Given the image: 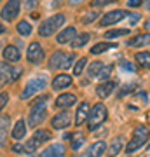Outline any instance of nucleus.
<instances>
[{"mask_svg": "<svg viewBox=\"0 0 150 157\" xmlns=\"http://www.w3.org/2000/svg\"><path fill=\"white\" fill-rule=\"evenodd\" d=\"M65 21H67V16L63 12H56V14L49 16L47 19H44L39 25V35L40 37H51V35H54L65 25Z\"/></svg>", "mask_w": 150, "mask_h": 157, "instance_id": "1", "label": "nucleus"}, {"mask_svg": "<svg viewBox=\"0 0 150 157\" xmlns=\"http://www.w3.org/2000/svg\"><path fill=\"white\" fill-rule=\"evenodd\" d=\"M150 140V131L148 128L145 126H136L133 129V135H131V140L128 141V145L124 148L126 154H133V152L140 150L141 147H145V143Z\"/></svg>", "mask_w": 150, "mask_h": 157, "instance_id": "2", "label": "nucleus"}, {"mask_svg": "<svg viewBox=\"0 0 150 157\" xmlns=\"http://www.w3.org/2000/svg\"><path fill=\"white\" fill-rule=\"evenodd\" d=\"M108 117V108L103 103H96L94 107H91L89 110V117H87V129L94 131L96 128H100L101 124L106 121Z\"/></svg>", "mask_w": 150, "mask_h": 157, "instance_id": "3", "label": "nucleus"}, {"mask_svg": "<svg viewBox=\"0 0 150 157\" xmlns=\"http://www.w3.org/2000/svg\"><path fill=\"white\" fill-rule=\"evenodd\" d=\"M75 63V54L65 52V51H56L49 58V68L52 70H67Z\"/></svg>", "mask_w": 150, "mask_h": 157, "instance_id": "4", "label": "nucleus"}, {"mask_svg": "<svg viewBox=\"0 0 150 157\" xmlns=\"http://www.w3.org/2000/svg\"><path fill=\"white\" fill-rule=\"evenodd\" d=\"M45 86H47V75H44V73H42V75H35V77H32L26 84H25V89H23V93H21V98L23 100L32 98V96H35L37 93H40Z\"/></svg>", "mask_w": 150, "mask_h": 157, "instance_id": "5", "label": "nucleus"}, {"mask_svg": "<svg viewBox=\"0 0 150 157\" xmlns=\"http://www.w3.org/2000/svg\"><path fill=\"white\" fill-rule=\"evenodd\" d=\"M19 12H21V2L19 0H9V2H6V6L0 12V17L4 21H14L19 16Z\"/></svg>", "mask_w": 150, "mask_h": 157, "instance_id": "6", "label": "nucleus"}, {"mask_svg": "<svg viewBox=\"0 0 150 157\" xmlns=\"http://www.w3.org/2000/svg\"><path fill=\"white\" fill-rule=\"evenodd\" d=\"M47 117V105H37V107L30 108V115H28V124L32 128H37L45 121Z\"/></svg>", "mask_w": 150, "mask_h": 157, "instance_id": "7", "label": "nucleus"}, {"mask_svg": "<svg viewBox=\"0 0 150 157\" xmlns=\"http://www.w3.org/2000/svg\"><path fill=\"white\" fill-rule=\"evenodd\" d=\"M128 16V12L124 11V9H115V11H110L106 12V14H103V16L100 17V21H98V26H110V25H115V23L122 21L124 17Z\"/></svg>", "mask_w": 150, "mask_h": 157, "instance_id": "8", "label": "nucleus"}, {"mask_svg": "<svg viewBox=\"0 0 150 157\" xmlns=\"http://www.w3.org/2000/svg\"><path fill=\"white\" fill-rule=\"evenodd\" d=\"M45 58V52L42 49V45L39 42H32V44L28 45L26 49V59L28 63H32V65H40V63L44 61Z\"/></svg>", "mask_w": 150, "mask_h": 157, "instance_id": "9", "label": "nucleus"}, {"mask_svg": "<svg viewBox=\"0 0 150 157\" xmlns=\"http://www.w3.org/2000/svg\"><path fill=\"white\" fill-rule=\"evenodd\" d=\"M72 124V117L68 112H60L51 119V128L52 129H67Z\"/></svg>", "mask_w": 150, "mask_h": 157, "instance_id": "10", "label": "nucleus"}, {"mask_svg": "<svg viewBox=\"0 0 150 157\" xmlns=\"http://www.w3.org/2000/svg\"><path fill=\"white\" fill-rule=\"evenodd\" d=\"M2 56H4V59H6L7 63H17L21 59V51H19L17 45L11 44V45H6V47H4Z\"/></svg>", "mask_w": 150, "mask_h": 157, "instance_id": "11", "label": "nucleus"}, {"mask_svg": "<svg viewBox=\"0 0 150 157\" xmlns=\"http://www.w3.org/2000/svg\"><path fill=\"white\" fill-rule=\"evenodd\" d=\"M72 77L70 75H67V73H60V75H56L54 78H52V84H51V87L54 91H63V89H68L70 86H72Z\"/></svg>", "mask_w": 150, "mask_h": 157, "instance_id": "12", "label": "nucleus"}, {"mask_svg": "<svg viewBox=\"0 0 150 157\" xmlns=\"http://www.w3.org/2000/svg\"><path fill=\"white\" fill-rule=\"evenodd\" d=\"M115 86H117L115 80H101V84L96 87V94H98V98H101V100L108 98V96L112 94V91L115 89Z\"/></svg>", "mask_w": 150, "mask_h": 157, "instance_id": "13", "label": "nucleus"}, {"mask_svg": "<svg viewBox=\"0 0 150 157\" xmlns=\"http://www.w3.org/2000/svg\"><path fill=\"white\" fill-rule=\"evenodd\" d=\"M75 101H77V96L72 94V93H63V94H60L58 98H56V107L58 108H70L75 105Z\"/></svg>", "mask_w": 150, "mask_h": 157, "instance_id": "14", "label": "nucleus"}, {"mask_svg": "<svg viewBox=\"0 0 150 157\" xmlns=\"http://www.w3.org/2000/svg\"><path fill=\"white\" fill-rule=\"evenodd\" d=\"M65 152H67V148H65L63 143H52V145L45 147L44 150L40 152V155H44V157H58V155H65Z\"/></svg>", "mask_w": 150, "mask_h": 157, "instance_id": "15", "label": "nucleus"}, {"mask_svg": "<svg viewBox=\"0 0 150 157\" xmlns=\"http://www.w3.org/2000/svg\"><path fill=\"white\" fill-rule=\"evenodd\" d=\"M89 110H91V108H89L87 101H80V105H79V108H77V113H75V126H80V124H84L87 121Z\"/></svg>", "mask_w": 150, "mask_h": 157, "instance_id": "16", "label": "nucleus"}, {"mask_svg": "<svg viewBox=\"0 0 150 157\" xmlns=\"http://www.w3.org/2000/svg\"><path fill=\"white\" fill-rule=\"evenodd\" d=\"M128 45L129 47H145V45H150V32L134 35L133 39L128 40Z\"/></svg>", "mask_w": 150, "mask_h": 157, "instance_id": "17", "label": "nucleus"}, {"mask_svg": "<svg viewBox=\"0 0 150 157\" xmlns=\"http://www.w3.org/2000/svg\"><path fill=\"white\" fill-rule=\"evenodd\" d=\"M77 35V30L73 28V26H67L65 30H61L58 37H56V42L58 44H68V42H72L73 37Z\"/></svg>", "mask_w": 150, "mask_h": 157, "instance_id": "18", "label": "nucleus"}, {"mask_svg": "<svg viewBox=\"0 0 150 157\" xmlns=\"http://www.w3.org/2000/svg\"><path fill=\"white\" fill-rule=\"evenodd\" d=\"M25 135H26V122H25L23 119H19V121L14 124V128H12L11 136L16 141H19V140H23V138H25Z\"/></svg>", "mask_w": 150, "mask_h": 157, "instance_id": "19", "label": "nucleus"}, {"mask_svg": "<svg viewBox=\"0 0 150 157\" xmlns=\"http://www.w3.org/2000/svg\"><path fill=\"white\" fill-rule=\"evenodd\" d=\"M106 150V143L105 141H94L93 145H89V148L86 150V155H93V157H100L103 155Z\"/></svg>", "mask_w": 150, "mask_h": 157, "instance_id": "20", "label": "nucleus"}, {"mask_svg": "<svg viewBox=\"0 0 150 157\" xmlns=\"http://www.w3.org/2000/svg\"><path fill=\"white\" fill-rule=\"evenodd\" d=\"M7 128H9V115H4V117H0V147L6 145Z\"/></svg>", "mask_w": 150, "mask_h": 157, "instance_id": "21", "label": "nucleus"}, {"mask_svg": "<svg viewBox=\"0 0 150 157\" xmlns=\"http://www.w3.org/2000/svg\"><path fill=\"white\" fill-rule=\"evenodd\" d=\"M89 39H91V35L89 33H79V35H75L73 37V40H72V47L73 49H80V47H84V45L89 42Z\"/></svg>", "mask_w": 150, "mask_h": 157, "instance_id": "22", "label": "nucleus"}, {"mask_svg": "<svg viewBox=\"0 0 150 157\" xmlns=\"http://www.w3.org/2000/svg\"><path fill=\"white\" fill-rule=\"evenodd\" d=\"M134 59H136V63H138L141 68H150V52L140 51V52H136Z\"/></svg>", "mask_w": 150, "mask_h": 157, "instance_id": "23", "label": "nucleus"}, {"mask_svg": "<svg viewBox=\"0 0 150 157\" xmlns=\"http://www.w3.org/2000/svg\"><path fill=\"white\" fill-rule=\"evenodd\" d=\"M33 138L42 145V143H45V141H49L51 138H52V133L47 131V129H35L33 131Z\"/></svg>", "mask_w": 150, "mask_h": 157, "instance_id": "24", "label": "nucleus"}, {"mask_svg": "<svg viewBox=\"0 0 150 157\" xmlns=\"http://www.w3.org/2000/svg\"><path fill=\"white\" fill-rule=\"evenodd\" d=\"M16 32L21 35V37H30L32 32H33V28H32V25L28 21H19L16 25Z\"/></svg>", "mask_w": 150, "mask_h": 157, "instance_id": "25", "label": "nucleus"}, {"mask_svg": "<svg viewBox=\"0 0 150 157\" xmlns=\"http://www.w3.org/2000/svg\"><path fill=\"white\" fill-rule=\"evenodd\" d=\"M84 143H86V136H84L82 133H75V135L72 136V143H70V147H72V150L77 152Z\"/></svg>", "mask_w": 150, "mask_h": 157, "instance_id": "26", "label": "nucleus"}, {"mask_svg": "<svg viewBox=\"0 0 150 157\" xmlns=\"http://www.w3.org/2000/svg\"><path fill=\"white\" fill-rule=\"evenodd\" d=\"M112 47H115V44H110V42H100V44H96L91 47V54H101V52H105V51L112 49Z\"/></svg>", "mask_w": 150, "mask_h": 157, "instance_id": "27", "label": "nucleus"}, {"mask_svg": "<svg viewBox=\"0 0 150 157\" xmlns=\"http://www.w3.org/2000/svg\"><path fill=\"white\" fill-rule=\"evenodd\" d=\"M9 72L11 65L7 61H0V82H9Z\"/></svg>", "mask_w": 150, "mask_h": 157, "instance_id": "28", "label": "nucleus"}, {"mask_svg": "<svg viewBox=\"0 0 150 157\" xmlns=\"http://www.w3.org/2000/svg\"><path fill=\"white\" fill-rule=\"evenodd\" d=\"M131 30L128 28H119V30H110V32H106L105 37L106 39H119V37H124V35H128Z\"/></svg>", "mask_w": 150, "mask_h": 157, "instance_id": "29", "label": "nucleus"}, {"mask_svg": "<svg viewBox=\"0 0 150 157\" xmlns=\"http://www.w3.org/2000/svg\"><path fill=\"white\" fill-rule=\"evenodd\" d=\"M39 147H40V143L35 140L33 136H32V138L25 143V154H33V152H37V148H39Z\"/></svg>", "mask_w": 150, "mask_h": 157, "instance_id": "30", "label": "nucleus"}, {"mask_svg": "<svg viewBox=\"0 0 150 157\" xmlns=\"http://www.w3.org/2000/svg\"><path fill=\"white\" fill-rule=\"evenodd\" d=\"M101 67H103V63L101 61H93L91 65H89V68H87V75L89 77H98Z\"/></svg>", "mask_w": 150, "mask_h": 157, "instance_id": "31", "label": "nucleus"}, {"mask_svg": "<svg viewBox=\"0 0 150 157\" xmlns=\"http://www.w3.org/2000/svg\"><path fill=\"white\" fill-rule=\"evenodd\" d=\"M86 65H87V59H86V58H79V61L73 63V73H75V75H80V73L84 72Z\"/></svg>", "mask_w": 150, "mask_h": 157, "instance_id": "32", "label": "nucleus"}, {"mask_svg": "<svg viewBox=\"0 0 150 157\" xmlns=\"http://www.w3.org/2000/svg\"><path fill=\"white\" fill-rule=\"evenodd\" d=\"M122 143H124V140L121 136L115 138L113 143H112V147H110V154H119V152H122Z\"/></svg>", "mask_w": 150, "mask_h": 157, "instance_id": "33", "label": "nucleus"}, {"mask_svg": "<svg viewBox=\"0 0 150 157\" xmlns=\"http://www.w3.org/2000/svg\"><path fill=\"white\" fill-rule=\"evenodd\" d=\"M21 67H11V72H9V82H14V80H17V78L21 77Z\"/></svg>", "mask_w": 150, "mask_h": 157, "instance_id": "34", "label": "nucleus"}, {"mask_svg": "<svg viewBox=\"0 0 150 157\" xmlns=\"http://www.w3.org/2000/svg\"><path fill=\"white\" fill-rule=\"evenodd\" d=\"M110 73H112V65H105V67H101L100 73H98V78L100 80H106L110 77Z\"/></svg>", "mask_w": 150, "mask_h": 157, "instance_id": "35", "label": "nucleus"}, {"mask_svg": "<svg viewBox=\"0 0 150 157\" xmlns=\"http://www.w3.org/2000/svg\"><path fill=\"white\" fill-rule=\"evenodd\" d=\"M121 68H122L124 72H128V73H134V67L129 61H121Z\"/></svg>", "mask_w": 150, "mask_h": 157, "instance_id": "36", "label": "nucleus"}, {"mask_svg": "<svg viewBox=\"0 0 150 157\" xmlns=\"http://www.w3.org/2000/svg\"><path fill=\"white\" fill-rule=\"evenodd\" d=\"M7 101H9V94H7V93H0V112H2V108L7 105Z\"/></svg>", "mask_w": 150, "mask_h": 157, "instance_id": "37", "label": "nucleus"}, {"mask_svg": "<svg viewBox=\"0 0 150 157\" xmlns=\"http://www.w3.org/2000/svg\"><path fill=\"white\" fill-rule=\"evenodd\" d=\"M113 2H117V0H94L93 4L96 7H103V6H108V4H113Z\"/></svg>", "mask_w": 150, "mask_h": 157, "instance_id": "38", "label": "nucleus"}, {"mask_svg": "<svg viewBox=\"0 0 150 157\" xmlns=\"http://www.w3.org/2000/svg\"><path fill=\"white\" fill-rule=\"evenodd\" d=\"M94 16H98L96 12H89L87 17H84V25H87V23H93V21H94Z\"/></svg>", "mask_w": 150, "mask_h": 157, "instance_id": "39", "label": "nucleus"}, {"mask_svg": "<svg viewBox=\"0 0 150 157\" xmlns=\"http://www.w3.org/2000/svg\"><path fill=\"white\" fill-rule=\"evenodd\" d=\"M12 152L14 154H25V145H14L12 147Z\"/></svg>", "mask_w": 150, "mask_h": 157, "instance_id": "40", "label": "nucleus"}, {"mask_svg": "<svg viewBox=\"0 0 150 157\" xmlns=\"http://www.w3.org/2000/svg\"><path fill=\"white\" fill-rule=\"evenodd\" d=\"M128 6L129 7H140V6H141V0H129Z\"/></svg>", "mask_w": 150, "mask_h": 157, "instance_id": "41", "label": "nucleus"}, {"mask_svg": "<svg viewBox=\"0 0 150 157\" xmlns=\"http://www.w3.org/2000/svg\"><path fill=\"white\" fill-rule=\"evenodd\" d=\"M131 16H133V17H129V23H131V25H134V23L140 19V14H131Z\"/></svg>", "mask_w": 150, "mask_h": 157, "instance_id": "42", "label": "nucleus"}, {"mask_svg": "<svg viewBox=\"0 0 150 157\" xmlns=\"http://www.w3.org/2000/svg\"><path fill=\"white\" fill-rule=\"evenodd\" d=\"M143 26H145V30H148V32H150V17H148V19H145V25H143Z\"/></svg>", "mask_w": 150, "mask_h": 157, "instance_id": "43", "label": "nucleus"}, {"mask_svg": "<svg viewBox=\"0 0 150 157\" xmlns=\"http://www.w3.org/2000/svg\"><path fill=\"white\" fill-rule=\"evenodd\" d=\"M28 2V7H35L37 6V0H26Z\"/></svg>", "mask_w": 150, "mask_h": 157, "instance_id": "44", "label": "nucleus"}, {"mask_svg": "<svg viewBox=\"0 0 150 157\" xmlns=\"http://www.w3.org/2000/svg\"><path fill=\"white\" fill-rule=\"evenodd\" d=\"M2 33H6V26H4V23L0 21V35Z\"/></svg>", "mask_w": 150, "mask_h": 157, "instance_id": "45", "label": "nucleus"}, {"mask_svg": "<svg viewBox=\"0 0 150 157\" xmlns=\"http://www.w3.org/2000/svg\"><path fill=\"white\" fill-rule=\"evenodd\" d=\"M68 2H70V6H77V4L82 2V0H68Z\"/></svg>", "mask_w": 150, "mask_h": 157, "instance_id": "46", "label": "nucleus"}, {"mask_svg": "<svg viewBox=\"0 0 150 157\" xmlns=\"http://www.w3.org/2000/svg\"><path fill=\"white\" fill-rule=\"evenodd\" d=\"M143 6H145V9H147V11H150V0H145Z\"/></svg>", "mask_w": 150, "mask_h": 157, "instance_id": "47", "label": "nucleus"}, {"mask_svg": "<svg viewBox=\"0 0 150 157\" xmlns=\"http://www.w3.org/2000/svg\"><path fill=\"white\" fill-rule=\"evenodd\" d=\"M147 154H150V147H148V148H147Z\"/></svg>", "mask_w": 150, "mask_h": 157, "instance_id": "48", "label": "nucleus"}]
</instances>
